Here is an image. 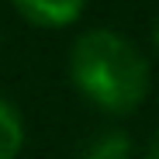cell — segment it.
<instances>
[{"label":"cell","instance_id":"1","mask_svg":"<svg viewBox=\"0 0 159 159\" xmlns=\"http://www.w3.org/2000/svg\"><path fill=\"white\" fill-rule=\"evenodd\" d=\"M69 80L93 107L128 114L149 97V62L111 28L83 31L69 48Z\"/></svg>","mask_w":159,"mask_h":159},{"label":"cell","instance_id":"2","mask_svg":"<svg viewBox=\"0 0 159 159\" xmlns=\"http://www.w3.org/2000/svg\"><path fill=\"white\" fill-rule=\"evenodd\" d=\"M11 4L35 28H66L83 14L87 0H11Z\"/></svg>","mask_w":159,"mask_h":159},{"label":"cell","instance_id":"3","mask_svg":"<svg viewBox=\"0 0 159 159\" xmlns=\"http://www.w3.org/2000/svg\"><path fill=\"white\" fill-rule=\"evenodd\" d=\"M76 159H135V145L131 135L121 128H104L93 139H87V145L80 149Z\"/></svg>","mask_w":159,"mask_h":159},{"label":"cell","instance_id":"4","mask_svg":"<svg viewBox=\"0 0 159 159\" xmlns=\"http://www.w3.org/2000/svg\"><path fill=\"white\" fill-rule=\"evenodd\" d=\"M24 145V121L21 111L7 97H0V159H17Z\"/></svg>","mask_w":159,"mask_h":159},{"label":"cell","instance_id":"5","mask_svg":"<svg viewBox=\"0 0 159 159\" xmlns=\"http://www.w3.org/2000/svg\"><path fill=\"white\" fill-rule=\"evenodd\" d=\"M142 159H159V128H156V135L149 139V145H145V152H142Z\"/></svg>","mask_w":159,"mask_h":159},{"label":"cell","instance_id":"6","mask_svg":"<svg viewBox=\"0 0 159 159\" xmlns=\"http://www.w3.org/2000/svg\"><path fill=\"white\" fill-rule=\"evenodd\" d=\"M152 42H156V48H159V17L152 21Z\"/></svg>","mask_w":159,"mask_h":159}]
</instances>
